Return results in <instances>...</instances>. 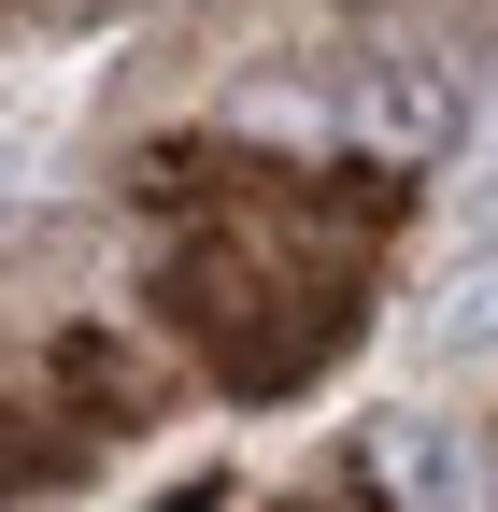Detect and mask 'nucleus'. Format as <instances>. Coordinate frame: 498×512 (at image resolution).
Masks as SVG:
<instances>
[{
  "instance_id": "f257e3e1",
  "label": "nucleus",
  "mask_w": 498,
  "mask_h": 512,
  "mask_svg": "<svg viewBox=\"0 0 498 512\" xmlns=\"http://www.w3.org/2000/svg\"><path fill=\"white\" fill-rule=\"evenodd\" d=\"M484 342H498V271H484V285L442 313V328H427V356H484Z\"/></svg>"
},
{
  "instance_id": "f03ea898",
  "label": "nucleus",
  "mask_w": 498,
  "mask_h": 512,
  "mask_svg": "<svg viewBox=\"0 0 498 512\" xmlns=\"http://www.w3.org/2000/svg\"><path fill=\"white\" fill-rule=\"evenodd\" d=\"M43 470H57V441H29L15 413H0V484H43Z\"/></svg>"
}]
</instances>
